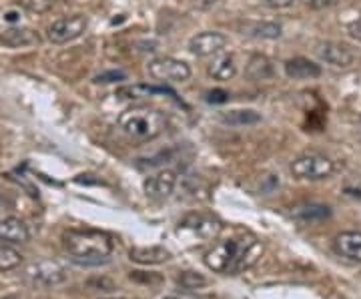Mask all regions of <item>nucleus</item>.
Segmentation results:
<instances>
[{
    "mask_svg": "<svg viewBox=\"0 0 361 299\" xmlns=\"http://www.w3.org/2000/svg\"><path fill=\"white\" fill-rule=\"evenodd\" d=\"M207 73L215 80H231L237 75L235 56L233 54H217L207 66Z\"/></svg>",
    "mask_w": 361,
    "mask_h": 299,
    "instance_id": "nucleus-16",
    "label": "nucleus"
},
{
    "mask_svg": "<svg viewBox=\"0 0 361 299\" xmlns=\"http://www.w3.org/2000/svg\"><path fill=\"white\" fill-rule=\"evenodd\" d=\"M334 249L341 260L361 263V231H343L336 237Z\"/></svg>",
    "mask_w": 361,
    "mask_h": 299,
    "instance_id": "nucleus-11",
    "label": "nucleus"
},
{
    "mask_svg": "<svg viewBox=\"0 0 361 299\" xmlns=\"http://www.w3.org/2000/svg\"><path fill=\"white\" fill-rule=\"evenodd\" d=\"M30 239V231L25 225V221L16 219V217H2L0 219V241L4 243H26Z\"/></svg>",
    "mask_w": 361,
    "mask_h": 299,
    "instance_id": "nucleus-13",
    "label": "nucleus"
},
{
    "mask_svg": "<svg viewBox=\"0 0 361 299\" xmlns=\"http://www.w3.org/2000/svg\"><path fill=\"white\" fill-rule=\"evenodd\" d=\"M54 4V0H25V6L30 11V13H49Z\"/></svg>",
    "mask_w": 361,
    "mask_h": 299,
    "instance_id": "nucleus-25",
    "label": "nucleus"
},
{
    "mask_svg": "<svg viewBox=\"0 0 361 299\" xmlns=\"http://www.w3.org/2000/svg\"><path fill=\"white\" fill-rule=\"evenodd\" d=\"M289 171L295 179H307V181H319L327 179L334 175L336 165L329 157L322 153H305L293 159V163L289 165Z\"/></svg>",
    "mask_w": 361,
    "mask_h": 299,
    "instance_id": "nucleus-4",
    "label": "nucleus"
},
{
    "mask_svg": "<svg viewBox=\"0 0 361 299\" xmlns=\"http://www.w3.org/2000/svg\"><path fill=\"white\" fill-rule=\"evenodd\" d=\"M275 75L273 63L265 54H253L247 65V77L251 80H269Z\"/></svg>",
    "mask_w": 361,
    "mask_h": 299,
    "instance_id": "nucleus-20",
    "label": "nucleus"
},
{
    "mask_svg": "<svg viewBox=\"0 0 361 299\" xmlns=\"http://www.w3.org/2000/svg\"><path fill=\"white\" fill-rule=\"evenodd\" d=\"M310 8L313 11H323V8H331V6H336L339 4L341 0H303Z\"/></svg>",
    "mask_w": 361,
    "mask_h": 299,
    "instance_id": "nucleus-27",
    "label": "nucleus"
},
{
    "mask_svg": "<svg viewBox=\"0 0 361 299\" xmlns=\"http://www.w3.org/2000/svg\"><path fill=\"white\" fill-rule=\"evenodd\" d=\"M165 92H171L165 87H155V85H127V87H121L116 89V97L121 99H149V97H157V94H165Z\"/></svg>",
    "mask_w": 361,
    "mask_h": 299,
    "instance_id": "nucleus-19",
    "label": "nucleus"
},
{
    "mask_svg": "<svg viewBox=\"0 0 361 299\" xmlns=\"http://www.w3.org/2000/svg\"><path fill=\"white\" fill-rule=\"evenodd\" d=\"M180 225L195 231L197 235H201V237H205V239H211L221 231V223L213 217H209V215H189Z\"/></svg>",
    "mask_w": 361,
    "mask_h": 299,
    "instance_id": "nucleus-15",
    "label": "nucleus"
},
{
    "mask_svg": "<svg viewBox=\"0 0 361 299\" xmlns=\"http://www.w3.org/2000/svg\"><path fill=\"white\" fill-rule=\"evenodd\" d=\"M40 37L30 30V28H8L0 35V44H4L6 49H26V47H35L39 44Z\"/></svg>",
    "mask_w": 361,
    "mask_h": 299,
    "instance_id": "nucleus-12",
    "label": "nucleus"
},
{
    "mask_svg": "<svg viewBox=\"0 0 361 299\" xmlns=\"http://www.w3.org/2000/svg\"><path fill=\"white\" fill-rule=\"evenodd\" d=\"M217 2H219V0H195V4H197L199 8H203V11H207V8H213Z\"/></svg>",
    "mask_w": 361,
    "mask_h": 299,
    "instance_id": "nucleus-31",
    "label": "nucleus"
},
{
    "mask_svg": "<svg viewBox=\"0 0 361 299\" xmlns=\"http://www.w3.org/2000/svg\"><path fill=\"white\" fill-rule=\"evenodd\" d=\"M87 16L82 14H73V16H65V18H59L54 20L49 30H47V37L54 44H66L71 40H77L78 37H82V32L87 30Z\"/></svg>",
    "mask_w": 361,
    "mask_h": 299,
    "instance_id": "nucleus-6",
    "label": "nucleus"
},
{
    "mask_svg": "<svg viewBox=\"0 0 361 299\" xmlns=\"http://www.w3.org/2000/svg\"><path fill=\"white\" fill-rule=\"evenodd\" d=\"M263 4H267L269 8H287L295 4V0H263Z\"/></svg>",
    "mask_w": 361,
    "mask_h": 299,
    "instance_id": "nucleus-29",
    "label": "nucleus"
},
{
    "mask_svg": "<svg viewBox=\"0 0 361 299\" xmlns=\"http://www.w3.org/2000/svg\"><path fill=\"white\" fill-rule=\"evenodd\" d=\"M65 248L71 253V260L78 265H101L109 261L113 253L111 235L94 229H73L65 233Z\"/></svg>",
    "mask_w": 361,
    "mask_h": 299,
    "instance_id": "nucleus-2",
    "label": "nucleus"
},
{
    "mask_svg": "<svg viewBox=\"0 0 361 299\" xmlns=\"http://www.w3.org/2000/svg\"><path fill=\"white\" fill-rule=\"evenodd\" d=\"M285 75L293 80H310V78L322 77V66L315 65L310 59L295 56L285 63Z\"/></svg>",
    "mask_w": 361,
    "mask_h": 299,
    "instance_id": "nucleus-14",
    "label": "nucleus"
},
{
    "mask_svg": "<svg viewBox=\"0 0 361 299\" xmlns=\"http://www.w3.org/2000/svg\"><path fill=\"white\" fill-rule=\"evenodd\" d=\"M221 123L229 127H249L261 123V115L253 109H235V111H225L221 113Z\"/></svg>",
    "mask_w": 361,
    "mask_h": 299,
    "instance_id": "nucleus-18",
    "label": "nucleus"
},
{
    "mask_svg": "<svg viewBox=\"0 0 361 299\" xmlns=\"http://www.w3.org/2000/svg\"><path fill=\"white\" fill-rule=\"evenodd\" d=\"M130 260L135 261V263H141V265H159V263H165L171 257V253H169L165 248H135L130 249Z\"/></svg>",
    "mask_w": 361,
    "mask_h": 299,
    "instance_id": "nucleus-17",
    "label": "nucleus"
},
{
    "mask_svg": "<svg viewBox=\"0 0 361 299\" xmlns=\"http://www.w3.org/2000/svg\"><path fill=\"white\" fill-rule=\"evenodd\" d=\"M229 99V92L221 91V89H217V91H211L209 94H207V101L209 103H225Z\"/></svg>",
    "mask_w": 361,
    "mask_h": 299,
    "instance_id": "nucleus-28",
    "label": "nucleus"
},
{
    "mask_svg": "<svg viewBox=\"0 0 361 299\" xmlns=\"http://www.w3.org/2000/svg\"><path fill=\"white\" fill-rule=\"evenodd\" d=\"M177 283L185 289H197V287L207 286V279L201 274H195V271H183L177 277Z\"/></svg>",
    "mask_w": 361,
    "mask_h": 299,
    "instance_id": "nucleus-24",
    "label": "nucleus"
},
{
    "mask_svg": "<svg viewBox=\"0 0 361 299\" xmlns=\"http://www.w3.org/2000/svg\"><path fill=\"white\" fill-rule=\"evenodd\" d=\"M165 299H179V298H165Z\"/></svg>",
    "mask_w": 361,
    "mask_h": 299,
    "instance_id": "nucleus-32",
    "label": "nucleus"
},
{
    "mask_svg": "<svg viewBox=\"0 0 361 299\" xmlns=\"http://www.w3.org/2000/svg\"><path fill=\"white\" fill-rule=\"evenodd\" d=\"M26 275L30 277V281L35 283V286H44V287H51V286H59V283H63L66 279V269L63 265H59V263H54V261H40V263H35Z\"/></svg>",
    "mask_w": 361,
    "mask_h": 299,
    "instance_id": "nucleus-8",
    "label": "nucleus"
},
{
    "mask_svg": "<svg viewBox=\"0 0 361 299\" xmlns=\"http://www.w3.org/2000/svg\"><path fill=\"white\" fill-rule=\"evenodd\" d=\"M165 125H167L165 115L159 109L145 106V104L130 106L125 113H121V117H118V127H121V130L129 139L139 141V143L157 139L165 130Z\"/></svg>",
    "mask_w": 361,
    "mask_h": 299,
    "instance_id": "nucleus-3",
    "label": "nucleus"
},
{
    "mask_svg": "<svg viewBox=\"0 0 361 299\" xmlns=\"http://www.w3.org/2000/svg\"><path fill=\"white\" fill-rule=\"evenodd\" d=\"M227 37L217 30H205L195 35L193 39L189 40V51L193 52L195 56H215L219 54L225 47H227Z\"/></svg>",
    "mask_w": 361,
    "mask_h": 299,
    "instance_id": "nucleus-7",
    "label": "nucleus"
},
{
    "mask_svg": "<svg viewBox=\"0 0 361 299\" xmlns=\"http://www.w3.org/2000/svg\"><path fill=\"white\" fill-rule=\"evenodd\" d=\"M23 263V257L18 251H14L13 248H8L6 243H0V271H11L16 269Z\"/></svg>",
    "mask_w": 361,
    "mask_h": 299,
    "instance_id": "nucleus-23",
    "label": "nucleus"
},
{
    "mask_svg": "<svg viewBox=\"0 0 361 299\" xmlns=\"http://www.w3.org/2000/svg\"><path fill=\"white\" fill-rule=\"evenodd\" d=\"M331 215V209L327 205H303V207H295L293 211V217L297 221L301 223H315V221H323Z\"/></svg>",
    "mask_w": 361,
    "mask_h": 299,
    "instance_id": "nucleus-21",
    "label": "nucleus"
},
{
    "mask_svg": "<svg viewBox=\"0 0 361 299\" xmlns=\"http://www.w3.org/2000/svg\"><path fill=\"white\" fill-rule=\"evenodd\" d=\"M317 54H319V59L325 61L327 65L337 66V68H348L355 61V54H353V51L349 49L348 44L334 42V40L322 42L319 49H317Z\"/></svg>",
    "mask_w": 361,
    "mask_h": 299,
    "instance_id": "nucleus-9",
    "label": "nucleus"
},
{
    "mask_svg": "<svg viewBox=\"0 0 361 299\" xmlns=\"http://www.w3.org/2000/svg\"><path fill=\"white\" fill-rule=\"evenodd\" d=\"M243 35H249L253 39L273 40L281 37V26L277 23H251V25H245Z\"/></svg>",
    "mask_w": 361,
    "mask_h": 299,
    "instance_id": "nucleus-22",
    "label": "nucleus"
},
{
    "mask_svg": "<svg viewBox=\"0 0 361 299\" xmlns=\"http://www.w3.org/2000/svg\"><path fill=\"white\" fill-rule=\"evenodd\" d=\"M175 185H177V173L165 169L145 181V193L155 201H163L175 191Z\"/></svg>",
    "mask_w": 361,
    "mask_h": 299,
    "instance_id": "nucleus-10",
    "label": "nucleus"
},
{
    "mask_svg": "<svg viewBox=\"0 0 361 299\" xmlns=\"http://www.w3.org/2000/svg\"><path fill=\"white\" fill-rule=\"evenodd\" d=\"M127 78V73L123 71H106V73H101L99 77H94V83H118V80H125Z\"/></svg>",
    "mask_w": 361,
    "mask_h": 299,
    "instance_id": "nucleus-26",
    "label": "nucleus"
},
{
    "mask_svg": "<svg viewBox=\"0 0 361 299\" xmlns=\"http://www.w3.org/2000/svg\"><path fill=\"white\" fill-rule=\"evenodd\" d=\"M263 255V245L255 237H229L215 243L205 253V265L209 269L223 275L243 274L245 269L253 267Z\"/></svg>",
    "mask_w": 361,
    "mask_h": 299,
    "instance_id": "nucleus-1",
    "label": "nucleus"
},
{
    "mask_svg": "<svg viewBox=\"0 0 361 299\" xmlns=\"http://www.w3.org/2000/svg\"><path fill=\"white\" fill-rule=\"evenodd\" d=\"M349 37L361 42V16L357 20H353V23L349 25Z\"/></svg>",
    "mask_w": 361,
    "mask_h": 299,
    "instance_id": "nucleus-30",
    "label": "nucleus"
},
{
    "mask_svg": "<svg viewBox=\"0 0 361 299\" xmlns=\"http://www.w3.org/2000/svg\"><path fill=\"white\" fill-rule=\"evenodd\" d=\"M149 75L163 83H185L191 77V66L173 56H161L149 63Z\"/></svg>",
    "mask_w": 361,
    "mask_h": 299,
    "instance_id": "nucleus-5",
    "label": "nucleus"
}]
</instances>
